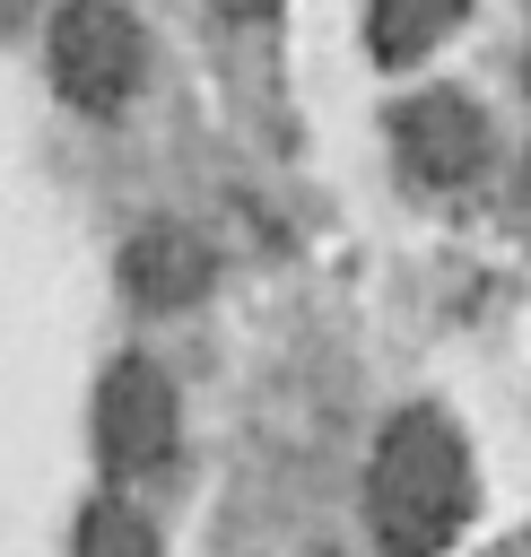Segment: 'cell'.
Returning <instances> with one entry per match:
<instances>
[{
	"label": "cell",
	"mask_w": 531,
	"mask_h": 557,
	"mask_svg": "<svg viewBox=\"0 0 531 557\" xmlns=\"http://www.w3.org/2000/svg\"><path fill=\"white\" fill-rule=\"evenodd\" d=\"M366 522L392 557H435L470 522V453L461 426L435 409H400L366 470Z\"/></svg>",
	"instance_id": "obj_1"
},
{
	"label": "cell",
	"mask_w": 531,
	"mask_h": 557,
	"mask_svg": "<svg viewBox=\"0 0 531 557\" xmlns=\"http://www.w3.org/2000/svg\"><path fill=\"white\" fill-rule=\"evenodd\" d=\"M78 557H157V540H148V522L131 505H96L87 531H78Z\"/></svg>",
	"instance_id": "obj_7"
},
{
	"label": "cell",
	"mask_w": 531,
	"mask_h": 557,
	"mask_svg": "<svg viewBox=\"0 0 531 557\" xmlns=\"http://www.w3.org/2000/svg\"><path fill=\"white\" fill-rule=\"evenodd\" d=\"M44 61H52V87L78 104V113H113L139 70H148V44H139V17L113 9V0H70L44 35Z\"/></svg>",
	"instance_id": "obj_2"
},
{
	"label": "cell",
	"mask_w": 531,
	"mask_h": 557,
	"mask_svg": "<svg viewBox=\"0 0 531 557\" xmlns=\"http://www.w3.org/2000/svg\"><path fill=\"white\" fill-rule=\"evenodd\" d=\"M218 9H226V17H270L279 0H218Z\"/></svg>",
	"instance_id": "obj_8"
},
{
	"label": "cell",
	"mask_w": 531,
	"mask_h": 557,
	"mask_svg": "<svg viewBox=\"0 0 531 557\" xmlns=\"http://www.w3.org/2000/svg\"><path fill=\"white\" fill-rule=\"evenodd\" d=\"M122 287H131L139 305H192V296L209 287V252H200L192 235H174V226H148V235H131V252H122Z\"/></svg>",
	"instance_id": "obj_5"
},
{
	"label": "cell",
	"mask_w": 531,
	"mask_h": 557,
	"mask_svg": "<svg viewBox=\"0 0 531 557\" xmlns=\"http://www.w3.org/2000/svg\"><path fill=\"white\" fill-rule=\"evenodd\" d=\"M174 383L148 366V357H122L104 383H96V444L113 470H157L174 453Z\"/></svg>",
	"instance_id": "obj_3"
},
{
	"label": "cell",
	"mask_w": 531,
	"mask_h": 557,
	"mask_svg": "<svg viewBox=\"0 0 531 557\" xmlns=\"http://www.w3.org/2000/svg\"><path fill=\"white\" fill-rule=\"evenodd\" d=\"M522 191H531V165H522Z\"/></svg>",
	"instance_id": "obj_9"
},
{
	"label": "cell",
	"mask_w": 531,
	"mask_h": 557,
	"mask_svg": "<svg viewBox=\"0 0 531 557\" xmlns=\"http://www.w3.org/2000/svg\"><path fill=\"white\" fill-rule=\"evenodd\" d=\"M392 148H400V165L418 174V183H470L479 165H487V113L470 104V96H453V87H427V96H409L400 113H392Z\"/></svg>",
	"instance_id": "obj_4"
},
{
	"label": "cell",
	"mask_w": 531,
	"mask_h": 557,
	"mask_svg": "<svg viewBox=\"0 0 531 557\" xmlns=\"http://www.w3.org/2000/svg\"><path fill=\"white\" fill-rule=\"evenodd\" d=\"M461 9H470V0H374L366 44H374V61H418L435 35L461 26Z\"/></svg>",
	"instance_id": "obj_6"
}]
</instances>
